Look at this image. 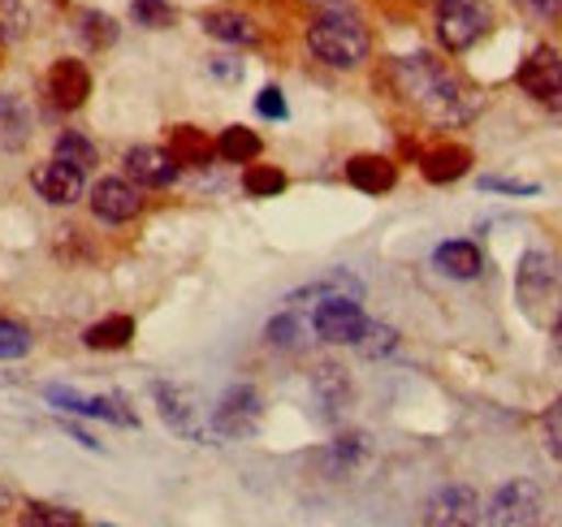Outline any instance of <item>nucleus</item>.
<instances>
[{"label": "nucleus", "instance_id": "obj_19", "mask_svg": "<svg viewBox=\"0 0 562 527\" xmlns=\"http://www.w3.org/2000/svg\"><path fill=\"white\" fill-rule=\"evenodd\" d=\"M363 294V285L355 281L351 272H329V277H321V281H312V285H303V290H294L290 299H285V307L290 312H303V307H316V303H325V299H359Z\"/></svg>", "mask_w": 562, "mask_h": 527}, {"label": "nucleus", "instance_id": "obj_16", "mask_svg": "<svg viewBox=\"0 0 562 527\" xmlns=\"http://www.w3.org/2000/svg\"><path fill=\"white\" fill-rule=\"evenodd\" d=\"M472 169V152L463 143H437L420 156V173L432 187H450Z\"/></svg>", "mask_w": 562, "mask_h": 527}, {"label": "nucleus", "instance_id": "obj_34", "mask_svg": "<svg viewBox=\"0 0 562 527\" xmlns=\"http://www.w3.org/2000/svg\"><path fill=\"white\" fill-rule=\"evenodd\" d=\"M26 350H31V333H26V325L0 316V359H22Z\"/></svg>", "mask_w": 562, "mask_h": 527}, {"label": "nucleus", "instance_id": "obj_20", "mask_svg": "<svg viewBox=\"0 0 562 527\" xmlns=\"http://www.w3.org/2000/svg\"><path fill=\"white\" fill-rule=\"evenodd\" d=\"M31 131H35V117L26 109L22 96L13 91H0V152H18L31 143Z\"/></svg>", "mask_w": 562, "mask_h": 527}, {"label": "nucleus", "instance_id": "obj_2", "mask_svg": "<svg viewBox=\"0 0 562 527\" xmlns=\"http://www.w3.org/2000/svg\"><path fill=\"white\" fill-rule=\"evenodd\" d=\"M307 48H312L316 61H325L329 69H359L372 53V35L355 18L351 4H329L307 26Z\"/></svg>", "mask_w": 562, "mask_h": 527}, {"label": "nucleus", "instance_id": "obj_33", "mask_svg": "<svg viewBox=\"0 0 562 527\" xmlns=\"http://www.w3.org/2000/svg\"><path fill=\"white\" fill-rule=\"evenodd\" d=\"M22 524L31 527H78L82 524V515H74L66 506H26L22 511Z\"/></svg>", "mask_w": 562, "mask_h": 527}, {"label": "nucleus", "instance_id": "obj_4", "mask_svg": "<svg viewBox=\"0 0 562 527\" xmlns=\"http://www.w3.org/2000/svg\"><path fill=\"white\" fill-rule=\"evenodd\" d=\"M260 419H265V397H260V390H251V385H234V390H225V397L216 402L212 428H216L221 437L243 441V437H251V433L260 428Z\"/></svg>", "mask_w": 562, "mask_h": 527}, {"label": "nucleus", "instance_id": "obj_10", "mask_svg": "<svg viewBox=\"0 0 562 527\" xmlns=\"http://www.w3.org/2000/svg\"><path fill=\"white\" fill-rule=\"evenodd\" d=\"M515 290L528 307L554 303L559 299V260L550 251H528L519 260V272H515Z\"/></svg>", "mask_w": 562, "mask_h": 527}, {"label": "nucleus", "instance_id": "obj_23", "mask_svg": "<svg viewBox=\"0 0 562 527\" xmlns=\"http://www.w3.org/2000/svg\"><path fill=\"white\" fill-rule=\"evenodd\" d=\"M82 341H87L91 350H126V346L135 341V321H131V316H104V321L87 325Z\"/></svg>", "mask_w": 562, "mask_h": 527}, {"label": "nucleus", "instance_id": "obj_38", "mask_svg": "<svg viewBox=\"0 0 562 527\" xmlns=\"http://www.w3.org/2000/svg\"><path fill=\"white\" fill-rule=\"evenodd\" d=\"M256 113L260 117H273V122H285V96H281V87H265L260 96H256Z\"/></svg>", "mask_w": 562, "mask_h": 527}, {"label": "nucleus", "instance_id": "obj_42", "mask_svg": "<svg viewBox=\"0 0 562 527\" xmlns=\"http://www.w3.org/2000/svg\"><path fill=\"white\" fill-rule=\"evenodd\" d=\"M554 346H559V355H562V312H559V321H554Z\"/></svg>", "mask_w": 562, "mask_h": 527}, {"label": "nucleus", "instance_id": "obj_41", "mask_svg": "<svg viewBox=\"0 0 562 527\" xmlns=\"http://www.w3.org/2000/svg\"><path fill=\"white\" fill-rule=\"evenodd\" d=\"M66 433H70V437L78 441V446H87V450H100V441H95L91 433H82V428H66Z\"/></svg>", "mask_w": 562, "mask_h": 527}, {"label": "nucleus", "instance_id": "obj_22", "mask_svg": "<svg viewBox=\"0 0 562 527\" xmlns=\"http://www.w3.org/2000/svg\"><path fill=\"white\" fill-rule=\"evenodd\" d=\"M432 264H437L446 277L472 281V277H481V268H485V256H481V247H476V243H468V238H454V243H441V247L432 251Z\"/></svg>", "mask_w": 562, "mask_h": 527}, {"label": "nucleus", "instance_id": "obj_37", "mask_svg": "<svg viewBox=\"0 0 562 527\" xmlns=\"http://www.w3.org/2000/svg\"><path fill=\"white\" fill-rule=\"evenodd\" d=\"M515 4H519L524 18H532V22H541V26L562 22V0H515Z\"/></svg>", "mask_w": 562, "mask_h": 527}, {"label": "nucleus", "instance_id": "obj_29", "mask_svg": "<svg viewBox=\"0 0 562 527\" xmlns=\"http://www.w3.org/2000/svg\"><path fill=\"white\" fill-rule=\"evenodd\" d=\"M243 187H247L251 199H273L285 191V173L273 169V165H251V169L243 173Z\"/></svg>", "mask_w": 562, "mask_h": 527}, {"label": "nucleus", "instance_id": "obj_26", "mask_svg": "<svg viewBox=\"0 0 562 527\" xmlns=\"http://www.w3.org/2000/svg\"><path fill=\"white\" fill-rule=\"evenodd\" d=\"M53 156H57V160H66V165H74L78 173H91V169H95V160H100V156H95V143H91L82 131L61 134V138H57V147H53Z\"/></svg>", "mask_w": 562, "mask_h": 527}, {"label": "nucleus", "instance_id": "obj_9", "mask_svg": "<svg viewBox=\"0 0 562 527\" xmlns=\"http://www.w3.org/2000/svg\"><path fill=\"white\" fill-rule=\"evenodd\" d=\"M151 397L160 406V419L178 433V437H191V441H204V419H200V406H195V394L173 385V381H156L151 385Z\"/></svg>", "mask_w": 562, "mask_h": 527}, {"label": "nucleus", "instance_id": "obj_39", "mask_svg": "<svg viewBox=\"0 0 562 527\" xmlns=\"http://www.w3.org/2000/svg\"><path fill=\"white\" fill-rule=\"evenodd\" d=\"M485 191H502V195H537V182H510V178H481Z\"/></svg>", "mask_w": 562, "mask_h": 527}, {"label": "nucleus", "instance_id": "obj_15", "mask_svg": "<svg viewBox=\"0 0 562 527\" xmlns=\"http://www.w3.org/2000/svg\"><path fill=\"white\" fill-rule=\"evenodd\" d=\"M347 182L363 195H390L398 187V165L390 156H376V152H363L347 160Z\"/></svg>", "mask_w": 562, "mask_h": 527}, {"label": "nucleus", "instance_id": "obj_24", "mask_svg": "<svg viewBox=\"0 0 562 527\" xmlns=\"http://www.w3.org/2000/svg\"><path fill=\"white\" fill-rule=\"evenodd\" d=\"M312 390L325 402V411H342V406L351 402V377H347V368H338V363H321V368L312 372Z\"/></svg>", "mask_w": 562, "mask_h": 527}, {"label": "nucleus", "instance_id": "obj_8", "mask_svg": "<svg viewBox=\"0 0 562 527\" xmlns=\"http://www.w3.org/2000/svg\"><path fill=\"white\" fill-rule=\"evenodd\" d=\"M515 82H519L524 96H532V100H541V104H559L562 100V53H554V48H537V53H528V61L519 66Z\"/></svg>", "mask_w": 562, "mask_h": 527}, {"label": "nucleus", "instance_id": "obj_40", "mask_svg": "<svg viewBox=\"0 0 562 527\" xmlns=\"http://www.w3.org/2000/svg\"><path fill=\"white\" fill-rule=\"evenodd\" d=\"M209 69L212 78H221V82H238L243 78V61H234V57H212Z\"/></svg>", "mask_w": 562, "mask_h": 527}, {"label": "nucleus", "instance_id": "obj_13", "mask_svg": "<svg viewBox=\"0 0 562 527\" xmlns=\"http://www.w3.org/2000/svg\"><path fill=\"white\" fill-rule=\"evenodd\" d=\"M126 178L135 187H147V191H160L178 178V160L165 152V147H151V143H139L126 152Z\"/></svg>", "mask_w": 562, "mask_h": 527}, {"label": "nucleus", "instance_id": "obj_17", "mask_svg": "<svg viewBox=\"0 0 562 527\" xmlns=\"http://www.w3.org/2000/svg\"><path fill=\"white\" fill-rule=\"evenodd\" d=\"M35 191L48 199V203H57V208H70V203L82 199V173L53 156L48 165L35 169Z\"/></svg>", "mask_w": 562, "mask_h": 527}, {"label": "nucleus", "instance_id": "obj_32", "mask_svg": "<svg viewBox=\"0 0 562 527\" xmlns=\"http://www.w3.org/2000/svg\"><path fill=\"white\" fill-rule=\"evenodd\" d=\"M131 18L139 22V26H151V31H165V26H173V4L169 0H135L131 4Z\"/></svg>", "mask_w": 562, "mask_h": 527}, {"label": "nucleus", "instance_id": "obj_7", "mask_svg": "<svg viewBox=\"0 0 562 527\" xmlns=\"http://www.w3.org/2000/svg\"><path fill=\"white\" fill-rule=\"evenodd\" d=\"M44 397L53 402V406H61V411H74V415H87V419H109V424H126V428H139V415L131 411V402L117 394L109 397H82L66 390V385H48Z\"/></svg>", "mask_w": 562, "mask_h": 527}, {"label": "nucleus", "instance_id": "obj_6", "mask_svg": "<svg viewBox=\"0 0 562 527\" xmlns=\"http://www.w3.org/2000/svg\"><path fill=\"white\" fill-rule=\"evenodd\" d=\"M312 329L329 346H355L368 329V316H363L359 299H325L312 307Z\"/></svg>", "mask_w": 562, "mask_h": 527}, {"label": "nucleus", "instance_id": "obj_14", "mask_svg": "<svg viewBox=\"0 0 562 527\" xmlns=\"http://www.w3.org/2000/svg\"><path fill=\"white\" fill-rule=\"evenodd\" d=\"M87 96H91V69L82 66V61L61 57L57 66L48 69V100H53L61 113L82 109V104H87Z\"/></svg>", "mask_w": 562, "mask_h": 527}, {"label": "nucleus", "instance_id": "obj_30", "mask_svg": "<svg viewBox=\"0 0 562 527\" xmlns=\"http://www.w3.org/2000/svg\"><path fill=\"white\" fill-rule=\"evenodd\" d=\"M78 35L87 40V48H109V44L117 40V22H113L109 13H95V9H87V13L78 18Z\"/></svg>", "mask_w": 562, "mask_h": 527}, {"label": "nucleus", "instance_id": "obj_36", "mask_svg": "<svg viewBox=\"0 0 562 527\" xmlns=\"http://www.w3.org/2000/svg\"><path fill=\"white\" fill-rule=\"evenodd\" d=\"M541 437H546V455L562 462V397H554L541 415Z\"/></svg>", "mask_w": 562, "mask_h": 527}, {"label": "nucleus", "instance_id": "obj_35", "mask_svg": "<svg viewBox=\"0 0 562 527\" xmlns=\"http://www.w3.org/2000/svg\"><path fill=\"white\" fill-rule=\"evenodd\" d=\"M355 346H359L368 359H376V355H390V350L398 346V333L390 329V325H372V321H368V329H363V337H359Z\"/></svg>", "mask_w": 562, "mask_h": 527}, {"label": "nucleus", "instance_id": "obj_31", "mask_svg": "<svg viewBox=\"0 0 562 527\" xmlns=\"http://www.w3.org/2000/svg\"><path fill=\"white\" fill-rule=\"evenodd\" d=\"M31 31V13L22 0H0V44H18Z\"/></svg>", "mask_w": 562, "mask_h": 527}, {"label": "nucleus", "instance_id": "obj_11", "mask_svg": "<svg viewBox=\"0 0 562 527\" xmlns=\"http://www.w3.org/2000/svg\"><path fill=\"white\" fill-rule=\"evenodd\" d=\"M91 212L109 225H126L143 212V191L131 178H100L91 191Z\"/></svg>", "mask_w": 562, "mask_h": 527}, {"label": "nucleus", "instance_id": "obj_25", "mask_svg": "<svg viewBox=\"0 0 562 527\" xmlns=\"http://www.w3.org/2000/svg\"><path fill=\"white\" fill-rule=\"evenodd\" d=\"M260 152H265L260 134L247 131V126H225L221 138H216V156H221V160H229V165H251Z\"/></svg>", "mask_w": 562, "mask_h": 527}, {"label": "nucleus", "instance_id": "obj_21", "mask_svg": "<svg viewBox=\"0 0 562 527\" xmlns=\"http://www.w3.org/2000/svg\"><path fill=\"white\" fill-rule=\"evenodd\" d=\"M165 152L178 160V169H204L212 156H216V143L200 126H173Z\"/></svg>", "mask_w": 562, "mask_h": 527}, {"label": "nucleus", "instance_id": "obj_18", "mask_svg": "<svg viewBox=\"0 0 562 527\" xmlns=\"http://www.w3.org/2000/svg\"><path fill=\"white\" fill-rule=\"evenodd\" d=\"M200 26L209 31L212 40L234 44V48H251V44H260V26H256L247 13H238V9H209V13L200 18Z\"/></svg>", "mask_w": 562, "mask_h": 527}, {"label": "nucleus", "instance_id": "obj_3", "mask_svg": "<svg viewBox=\"0 0 562 527\" xmlns=\"http://www.w3.org/2000/svg\"><path fill=\"white\" fill-rule=\"evenodd\" d=\"M493 26V9L485 0H437V40L446 53L476 48Z\"/></svg>", "mask_w": 562, "mask_h": 527}, {"label": "nucleus", "instance_id": "obj_27", "mask_svg": "<svg viewBox=\"0 0 562 527\" xmlns=\"http://www.w3.org/2000/svg\"><path fill=\"white\" fill-rule=\"evenodd\" d=\"M363 459H368V437L347 433V437H338V441H334V450H329V471H334V475H342V471H355Z\"/></svg>", "mask_w": 562, "mask_h": 527}, {"label": "nucleus", "instance_id": "obj_5", "mask_svg": "<svg viewBox=\"0 0 562 527\" xmlns=\"http://www.w3.org/2000/svg\"><path fill=\"white\" fill-rule=\"evenodd\" d=\"M493 527H528L541 519V489L528 484V480H510L493 493V502L481 515Z\"/></svg>", "mask_w": 562, "mask_h": 527}, {"label": "nucleus", "instance_id": "obj_12", "mask_svg": "<svg viewBox=\"0 0 562 527\" xmlns=\"http://www.w3.org/2000/svg\"><path fill=\"white\" fill-rule=\"evenodd\" d=\"M424 524L432 527H463V524H481V497L463 484H450L441 493H432L424 502Z\"/></svg>", "mask_w": 562, "mask_h": 527}, {"label": "nucleus", "instance_id": "obj_1", "mask_svg": "<svg viewBox=\"0 0 562 527\" xmlns=\"http://www.w3.org/2000/svg\"><path fill=\"white\" fill-rule=\"evenodd\" d=\"M390 78H394V91L412 109H420L424 117H432V122H459L468 113V91L459 87V78L441 66V61L424 57V53L398 57L390 66Z\"/></svg>", "mask_w": 562, "mask_h": 527}, {"label": "nucleus", "instance_id": "obj_28", "mask_svg": "<svg viewBox=\"0 0 562 527\" xmlns=\"http://www.w3.org/2000/svg\"><path fill=\"white\" fill-rule=\"evenodd\" d=\"M303 321H299V312H281V316H273L269 321V329H265V337H269V346H278V350H299L303 346Z\"/></svg>", "mask_w": 562, "mask_h": 527}]
</instances>
